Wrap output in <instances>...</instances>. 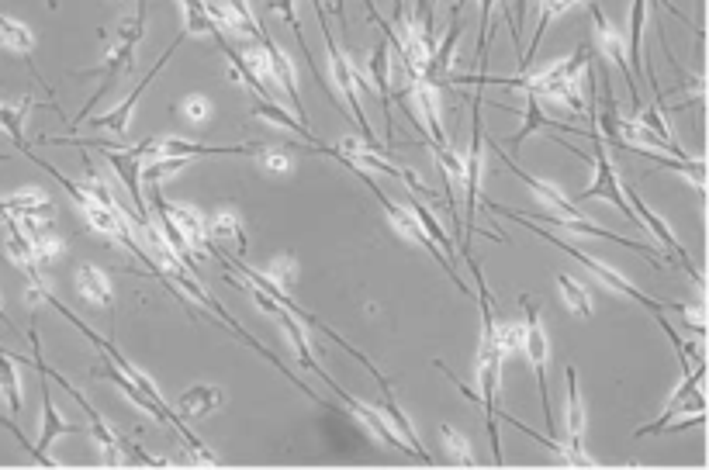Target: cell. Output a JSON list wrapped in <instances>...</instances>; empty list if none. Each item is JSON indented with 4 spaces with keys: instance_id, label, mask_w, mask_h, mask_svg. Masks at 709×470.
Instances as JSON below:
<instances>
[{
    "instance_id": "83f0119b",
    "label": "cell",
    "mask_w": 709,
    "mask_h": 470,
    "mask_svg": "<svg viewBox=\"0 0 709 470\" xmlns=\"http://www.w3.org/2000/svg\"><path fill=\"white\" fill-rule=\"evenodd\" d=\"M208 232H211V239H215V246H222V242H232V246L239 249V256L246 253V229H243V218L236 215L232 208H222L215 218L208 222Z\"/></svg>"
},
{
    "instance_id": "e575fe53",
    "label": "cell",
    "mask_w": 709,
    "mask_h": 470,
    "mask_svg": "<svg viewBox=\"0 0 709 470\" xmlns=\"http://www.w3.org/2000/svg\"><path fill=\"white\" fill-rule=\"evenodd\" d=\"M440 439H443V450L450 453V460H457V464H478L471 439H467L460 429L450 426V422H443V426H440Z\"/></svg>"
},
{
    "instance_id": "7dc6e473",
    "label": "cell",
    "mask_w": 709,
    "mask_h": 470,
    "mask_svg": "<svg viewBox=\"0 0 709 470\" xmlns=\"http://www.w3.org/2000/svg\"><path fill=\"white\" fill-rule=\"evenodd\" d=\"M118 4H122V0H118Z\"/></svg>"
},
{
    "instance_id": "9a60e30c",
    "label": "cell",
    "mask_w": 709,
    "mask_h": 470,
    "mask_svg": "<svg viewBox=\"0 0 709 470\" xmlns=\"http://www.w3.org/2000/svg\"><path fill=\"white\" fill-rule=\"evenodd\" d=\"M388 39H377L371 52V77H374V94L381 97L384 108V146H395V115H391V56H388Z\"/></svg>"
},
{
    "instance_id": "d6a6232c",
    "label": "cell",
    "mask_w": 709,
    "mask_h": 470,
    "mask_svg": "<svg viewBox=\"0 0 709 470\" xmlns=\"http://www.w3.org/2000/svg\"><path fill=\"white\" fill-rule=\"evenodd\" d=\"M187 166V159H180V156H153V159H142V170H139V177H142V184H163L167 177H173V173H180Z\"/></svg>"
},
{
    "instance_id": "e0dca14e",
    "label": "cell",
    "mask_w": 709,
    "mask_h": 470,
    "mask_svg": "<svg viewBox=\"0 0 709 470\" xmlns=\"http://www.w3.org/2000/svg\"><path fill=\"white\" fill-rule=\"evenodd\" d=\"M519 115H523V128H519L516 135H509V149L512 153H516V159H519V149H523V142L530 139L533 132H571V135H588V132H578L575 125H564V121H554V118H547L540 111V97H533V94H526V108L519 111Z\"/></svg>"
},
{
    "instance_id": "b9f144b4",
    "label": "cell",
    "mask_w": 709,
    "mask_h": 470,
    "mask_svg": "<svg viewBox=\"0 0 709 470\" xmlns=\"http://www.w3.org/2000/svg\"><path fill=\"white\" fill-rule=\"evenodd\" d=\"M526 7H530V0H516V21H509V25H512V42H516V49H519V45H523Z\"/></svg>"
},
{
    "instance_id": "ac0fdd59",
    "label": "cell",
    "mask_w": 709,
    "mask_h": 470,
    "mask_svg": "<svg viewBox=\"0 0 709 470\" xmlns=\"http://www.w3.org/2000/svg\"><path fill=\"white\" fill-rule=\"evenodd\" d=\"M412 101H416V111H419V121L422 128L433 132V142H450L447 139V128H443V115H440V87L433 80H416L412 83Z\"/></svg>"
},
{
    "instance_id": "603a6c76",
    "label": "cell",
    "mask_w": 709,
    "mask_h": 470,
    "mask_svg": "<svg viewBox=\"0 0 709 470\" xmlns=\"http://www.w3.org/2000/svg\"><path fill=\"white\" fill-rule=\"evenodd\" d=\"M274 318L281 322V329L288 332L291 350H294V356H298V367H301V370H312V374H319L322 381H329L326 370H322L319 363H315V353H312V346H308V336H305V329H301L298 318H294L291 312H284V308H281V312H277Z\"/></svg>"
},
{
    "instance_id": "8fae6325",
    "label": "cell",
    "mask_w": 709,
    "mask_h": 470,
    "mask_svg": "<svg viewBox=\"0 0 709 470\" xmlns=\"http://www.w3.org/2000/svg\"><path fill=\"white\" fill-rule=\"evenodd\" d=\"M146 149H149V139H142V142H135V146H128V149H104V159H108V166L111 170L122 177V184L128 187V194H132V204H135V215L142 218V222H149V204H146V194H142V177H139V170H142V156H146Z\"/></svg>"
},
{
    "instance_id": "44dd1931",
    "label": "cell",
    "mask_w": 709,
    "mask_h": 470,
    "mask_svg": "<svg viewBox=\"0 0 709 470\" xmlns=\"http://www.w3.org/2000/svg\"><path fill=\"white\" fill-rule=\"evenodd\" d=\"M77 294L94 308H115V291H111V280L104 270H97L94 263H84L77 270Z\"/></svg>"
},
{
    "instance_id": "836d02e7",
    "label": "cell",
    "mask_w": 709,
    "mask_h": 470,
    "mask_svg": "<svg viewBox=\"0 0 709 470\" xmlns=\"http://www.w3.org/2000/svg\"><path fill=\"white\" fill-rule=\"evenodd\" d=\"M256 166H260L263 173H274V177H288L294 173V159H291V146H263L260 153H256Z\"/></svg>"
},
{
    "instance_id": "74e56055",
    "label": "cell",
    "mask_w": 709,
    "mask_h": 470,
    "mask_svg": "<svg viewBox=\"0 0 709 470\" xmlns=\"http://www.w3.org/2000/svg\"><path fill=\"white\" fill-rule=\"evenodd\" d=\"M177 111L187 121H194V125H205V121H211V115H215V104H211L208 94H187L184 101H177Z\"/></svg>"
},
{
    "instance_id": "4dcf8cb0",
    "label": "cell",
    "mask_w": 709,
    "mask_h": 470,
    "mask_svg": "<svg viewBox=\"0 0 709 470\" xmlns=\"http://www.w3.org/2000/svg\"><path fill=\"white\" fill-rule=\"evenodd\" d=\"M554 280H557V287H561V298H564V305H568L571 312H578V315H585V318L595 315L592 294H588L585 284H578V280L571 277V274H554Z\"/></svg>"
},
{
    "instance_id": "484cf974",
    "label": "cell",
    "mask_w": 709,
    "mask_h": 470,
    "mask_svg": "<svg viewBox=\"0 0 709 470\" xmlns=\"http://www.w3.org/2000/svg\"><path fill=\"white\" fill-rule=\"evenodd\" d=\"M381 412H384V419H388V426L398 432V436L405 439V446H409V453H416L419 460H433L429 457L426 450H422V443H419V432H416V426H412L409 422V415L402 412V408H398V401H395V391H388L384 394V405H381Z\"/></svg>"
},
{
    "instance_id": "f1b7e54d",
    "label": "cell",
    "mask_w": 709,
    "mask_h": 470,
    "mask_svg": "<svg viewBox=\"0 0 709 470\" xmlns=\"http://www.w3.org/2000/svg\"><path fill=\"white\" fill-rule=\"evenodd\" d=\"M32 108H35V97H21L18 104H4V101H0V128L11 135V142L21 149V153L28 149V142H25V118H28V111H32Z\"/></svg>"
},
{
    "instance_id": "7a4b0ae2",
    "label": "cell",
    "mask_w": 709,
    "mask_h": 470,
    "mask_svg": "<svg viewBox=\"0 0 709 470\" xmlns=\"http://www.w3.org/2000/svg\"><path fill=\"white\" fill-rule=\"evenodd\" d=\"M464 260L471 267V277L478 284V308H481V343H478V405L481 412L488 415V439H492L495 460H502V439L499 426H495V412H499V381H502V363L505 356L495 343V315H492V294L485 287V274H481V263L471 256V249H464Z\"/></svg>"
},
{
    "instance_id": "ffe728a7",
    "label": "cell",
    "mask_w": 709,
    "mask_h": 470,
    "mask_svg": "<svg viewBox=\"0 0 709 470\" xmlns=\"http://www.w3.org/2000/svg\"><path fill=\"white\" fill-rule=\"evenodd\" d=\"M578 4H585V0H540V18H537V28H533V42L526 45V52L519 56V73L530 70L533 56H537V45L543 42V35H547V28L554 25L557 18H564L568 11H575Z\"/></svg>"
},
{
    "instance_id": "7402d4cb",
    "label": "cell",
    "mask_w": 709,
    "mask_h": 470,
    "mask_svg": "<svg viewBox=\"0 0 709 470\" xmlns=\"http://www.w3.org/2000/svg\"><path fill=\"white\" fill-rule=\"evenodd\" d=\"M0 45H4V49H11L14 56L25 59V63L32 66L35 80L42 83V73L35 70V63H32V52H35V35H32V28L21 25V21H14V18H7V14H0Z\"/></svg>"
},
{
    "instance_id": "5bb4252c",
    "label": "cell",
    "mask_w": 709,
    "mask_h": 470,
    "mask_svg": "<svg viewBox=\"0 0 709 470\" xmlns=\"http://www.w3.org/2000/svg\"><path fill=\"white\" fill-rule=\"evenodd\" d=\"M326 388L333 391L336 398L343 401V408H346V412H353V415H357V422H364L367 432H371V436L381 439L384 446H391V450H409V446H405V439L398 436V432L388 426V419H384V412H381V408H374V405H367V401H360V398H353V394H346V391L339 388V384L333 381V377H329V381H326Z\"/></svg>"
},
{
    "instance_id": "9c48e42d",
    "label": "cell",
    "mask_w": 709,
    "mask_h": 470,
    "mask_svg": "<svg viewBox=\"0 0 709 470\" xmlns=\"http://www.w3.org/2000/svg\"><path fill=\"white\" fill-rule=\"evenodd\" d=\"M564 381H568V391H564V432H568V450H571V464L588 467L592 457L585 453V401H582V388H578V370L575 363L564 367Z\"/></svg>"
},
{
    "instance_id": "2e32d148",
    "label": "cell",
    "mask_w": 709,
    "mask_h": 470,
    "mask_svg": "<svg viewBox=\"0 0 709 470\" xmlns=\"http://www.w3.org/2000/svg\"><path fill=\"white\" fill-rule=\"evenodd\" d=\"M42 432H39V443H35V450H39V464L45 467H56V460L49 457V446L56 443L59 436H77L80 426L70 419H63V412L56 408V401H52L49 388H42Z\"/></svg>"
},
{
    "instance_id": "d590c367",
    "label": "cell",
    "mask_w": 709,
    "mask_h": 470,
    "mask_svg": "<svg viewBox=\"0 0 709 470\" xmlns=\"http://www.w3.org/2000/svg\"><path fill=\"white\" fill-rule=\"evenodd\" d=\"M32 253H35V263H39V270L45 274V270H49L52 263H56L59 256H63V239L56 235V229L35 235V239H32Z\"/></svg>"
},
{
    "instance_id": "d6986e66",
    "label": "cell",
    "mask_w": 709,
    "mask_h": 470,
    "mask_svg": "<svg viewBox=\"0 0 709 470\" xmlns=\"http://www.w3.org/2000/svg\"><path fill=\"white\" fill-rule=\"evenodd\" d=\"M167 215L173 218V225H177L180 232H184V239L191 242V253L194 260H205L208 249H205V235H208V218L201 215L194 204H170L167 201Z\"/></svg>"
},
{
    "instance_id": "f6af8a7d",
    "label": "cell",
    "mask_w": 709,
    "mask_h": 470,
    "mask_svg": "<svg viewBox=\"0 0 709 470\" xmlns=\"http://www.w3.org/2000/svg\"><path fill=\"white\" fill-rule=\"evenodd\" d=\"M45 4H49V7H52V11H56V7H59V0H45Z\"/></svg>"
},
{
    "instance_id": "ab89813d",
    "label": "cell",
    "mask_w": 709,
    "mask_h": 470,
    "mask_svg": "<svg viewBox=\"0 0 709 470\" xmlns=\"http://www.w3.org/2000/svg\"><path fill=\"white\" fill-rule=\"evenodd\" d=\"M267 277L274 280L281 291H288V287L294 284V277H298V263H294L291 256H277V260L267 263Z\"/></svg>"
},
{
    "instance_id": "6da1fadb",
    "label": "cell",
    "mask_w": 709,
    "mask_h": 470,
    "mask_svg": "<svg viewBox=\"0 0 709 470\" xmlns=\"http://www.w3.org/2000/svg\"><path fill=\"white\" fill-rule=\"evenodd\" d=\"M481 208L485 211H492V215H499V218H512V222H523L526 229L530 232H537V235H543V239L550 242V246H557L561 249V253H568L571 260H578L582 263V267L588 270V274L592 277H599V284H606L609 291H616V294H623V298H630V301H637V305H644L647 312H651L654 318H658V325H661V332H665V336L671 339V346H675V353L682 356V370H685V356H689V343H685L682 336H678L675 332V325L668 322L665 318V312H685V305H671V301H658V298H647L644 291H640V287H633L630 280H626L620 270H613L609 267V263H602V260H595V256H588L585 249H578V246H571V242H564V239H557L554 232H543L537 222H533V218H523L519 215V211H512V208H505V204H499V201H478Z\"/></svg>"
},
{
    "instance_id": "52a82bcc",
    "label": "cell",
    "mask_w": 709,
    "mask_h": 470,
    "mask_svg": "<svg viewBox=\"0 0 709 470\" xmlns=\"http://www.w3.org/2000/svg\"><path fill=\"white\" fill-rule=\"evenodd\" d=\"M585 4H588V18H592V25H595V42H599V59H602V63H609V66H616V70H620L623 77H626V87H630V104H633V111L644 108V101H640V83L633 80L630 63H626V35L613 25V21L606 18V11H602V7H599V0H585Z\"/></svg>"
},
{
    "instance_id": "30bf717a",
    "label": "cell",
    "mask_w": 709,
    "mask_h": 470,
    "mask_svg": "<svg viewBox=\"0 0 709 470\" xmlns=\"http://www.w3.org/2000/svg\"><path fill=\"white\" fill-rule=\"evenodd\" d=\"M703 377H706V360H703V356H699L696 367L685 370L682 388H678V391H675V398H671L668 405H665V412H661L658 419L651 422V426L637 429V439H644V436H658L661 426L675 419L678 412H685V408H689V412H706V394H703V388H699V384H703Z\"/></svg>"
},
{
    "instance_id": "bcb514c9",
    "label": "cell",
    "mask_w": 709,
    "mask_h": 470,
    "mask_svg": "<svg viewBox=\"0 0 709 470\" xmlns=\"http://www.w3.org/2000/svg\"><path fill=\"white\" fill-rule=\"evenodd\" d=\"M0 159H7V156H4V153H0Z\"/></svg>"
},
{
    "instance_id": "ba28073f",
    "label": "cell",
    "mask_w": 709,
    "mask_h": 470,
    "mask_svg": "<svg viewBox=\"0 0 709 470\" xmlns=\"http://www.w3.org/2000/svg\"><path fill=\"white\" fill-rule=\"evenodd\" d=\"M623 194H626V201H630V208H633V215H637V222L644 225V229L651 232L654 239L661 242V249H668L671 256H678V260H682V267L689 270L692 284H696L699 291H706V284H703V274H699V267L689 260V253H685V246L675 239V232L668 229V222H665V218H661L658 211H654L651 204L644 201V197H640L637 191H633V187H623Z\"/></svg>"
},
{
    "instance_id": "f546056e",
    "label": "cell",
    "mask_w": 709,
    "mask_h": 470,
    "mask_svg": "<svg viewBox=\"0 0 709 470\" xmlns=\"http://www.w3.org/2000/svg\"><path fill=\"white\" fill-rule=\"evenodd\" d=\"M0 394H4L7 408H11L14 415H21V408H25V398H21L18 363H14V356L7 353V350H0Z\"/></svg>"
},
{
    "instance_id": "7c38bea8",
    "label": "cell",
    "mask_w": 709,
    "mask_h": 470,
    "mask_svg": "<svg viewBox=\"0 0 709 470\" xmlns=\"http://www.w3.org/2000/svg\"><path fill=\"white\" fill-rule=\"evenodd\" d=\"M644 28H647V0H633L630 4V45H626V63H630V73L637 83H647L654 97H661L658 77H654V66L647 63L644 56Z\"/></svg>"
},
{
    "instance_id": "277c9868",
    "label": "cell",
    "mask_w": 709,
    "mask_h": 470,
    "mask_svg": "<svg viewBox=\"0 0 709 470\" xmlns=\"http://www.w3.org/2000/svg\"><path fill=\"white\" fill-rule=\"evenodd\" d=\"M28 339H32V360H28V363H32V367L39 370L42 377H52V381H56L59 388H66V394H70V398L77 401L80 408H84V415L90 419V432H94V443L104 450V460H108V464H122V460L128 457V453H125V439H118L115 432L108 429V422L101 419V412H97V408L90 405L84 394L73 388V384L66 381V377L59 374V370H52L49 363L42 360V346H39V336H35V325H32V332H28Z\"/></svg>"
},
{
    "instance_id": "4fadbf2b",
    "label": "cell",
    "mask_w": 709,
    "mask_h": 470,
    "mask_svg": "<svg viewBox=\"0 0 709 470\" xmlns=\"http://www.w3.org/2000/svg\"><path fill=\"white\" fill-rule=\"evenodd\" d=\"M180 42H184V35H180V39H173V42H170V49L160 56V63H156L153 70H149V77H146V80H142V83H135V90L125 97L122 104H115V108H111L108 115H97V118H90V125H94L97 132H101V128H108V132H118V135H125V132H128V121H132V111H135V104H139V97L146 94V87H149V83H153V80L163 73V66L170 63V56H173V52H177V45H180Z\"/></svg>"
},
{
    "instance_id": "7bdbcfd3",
    "label": "cell",
    "mask_w": 709,
    "mask_h": 470,
    "mask_svg": "<svg viewBox=\"0 0 709 470\" xmlns=\"http://www.w3.org/2000/svg\"><path fill=\"white\" fill-rule=\"evenodd\" d=\"M0 322H4V325H7V329H11V332H14V336H18V329H14L11 315H7V312H4V305H0Z\"/></svg>"
},
{
    "instance_id": "8992f818",
    "label": "cell",
    "mask_w": 709,
    "mask_h": 470,
    "mask_svg": "<svg viewBox=\"0 0 709 470\" xmlns=\"http://www.w3.org/2000/svg\"><path fill=\"white\" fill-rule=\"evenodd\" d=\"M585 139H592V149H595V153L588 156V163H592V170H595V180L585 187L582 194H571V201L582 204V201H592V197H602V201H609L616 211H623L630 222H637L630 201L623 197V184H620V177H616V166H613V159H609V149H606V142H602V135L595 132V128H588Z\"/></svg>"
},
{
    "instance_id": "d4e9b609",
    "label": "cell",
    "mask_w": 709,
    "mask_h": 470,
    "mask_svg": "<svg viewBox=\"0 0 709 470\" xmlns=\"http://www.w3.org/2000/svg\"><path fill=\"white\" fill-rule=\"evenodd\" d=\"M405 204H409V208H412V215H416L419 218V225H422V232H426L429 235V239H433L436 242V246H440V253L443 256H447V260L450 263H454L457 260V249H454V239H450V235L447 232H443V225L440 222H436V215H433V211H429L426 208V201H422V197L419 194H405Z\"/></svg>"
},
{
    "instance_id": "8d00e7d4",
    "label": "cell",
    "mask_w": 709,
    "mask_h": 470,
    "mask_svg": "<svg viewBox=\"0 0 709 470\" xmlns=\"http://www.w3.org/2000/svg\"><path fill=\"white\" fill-rule=\"evenodd\" d=\"M495 343H499L502 356H516L523 350V322H516V318L495 322Z\"/></svg>"
},
{
    "instance_id": "cb8c5ba5",
    "label": "cell",
    "mask_w": 709,
    "mask_h": 470,
    "mask_svg": "<svg viewBox=\"0 0 709 470\" xmlns=\"http://www.w3.org/2000/svg\"><path fill=\"white\" fill-rule=\"evenodd\" d=\"M253 118H260V121H274L277 128H284V132H294L298 139H305V146H312V142H319L315 139V132L308 125H301L298 118L288 115V111L281 108L277 101H267V97H256V104H253V111H250Z\"/></svg>"
},
{
    "instance_id": "3957f363",
    "label": "cell",
    "mask_w": 709,
    "mask_h": 470,
    "mask_svg": "<svg viewBox=\"0 0 709 470\" xmlns=\"http://www.w3.org/2000/svg\"><path fill=\"white\" fill-rule=\"evenodd\" d=\"M146 14H149V11L135 7L132 18H128L125 25L118 28V45L108 52V56L101 59V66H90V70H77V73H73V77H80V80L101 77V87H97V94L90 97V101L84 104V111H80V115L70 121L73 128H77L84 118H90V111H94L97 104H101V97L111 94V87H115V80L122 77V73H132V70H135V49H139L142 35H146Z\"/></svg>"
},
{
    "instance_id": "f35d334b",
    "label": "cell",
    "mask_w": 709,
    "mask_h": 470,
    "mask_svg": "<svg viewBox=\"0 0 709 470\" xmlns=\"http://www.w3.org/2000/svg\"><path fill=\"white\" fill-rule=\"evenodd\" d=\"M263 7L281 14L284 25L294 28V35H298V42H301V52L308 56V42H305V35H301V21H298V0H263Z\"/></svg>"
},
{
    "instance_id": "60d3db41",
    "label": "cell",
    "mask_w": 709,
    "mask_h": 470,
    "mask_svg": "<svg viewBox=\"0 0 709 470\" xmlns=\"http://www.w3.org/2000/svg\"><path fill=\"white\" fill-rule=\"evenodd\" d=\"M492 7H495V0H481V14H478V63H485V45L492 42Z\"/></svg>"
},
{
    "instance_id": "ee69618b",
    "label": "cell",
    "mask_w": 709,
    "mask_h": 470,
    "mask_svg": "<svg viewBox=\"0 0 709 470\" xmlns=\"http://www.w3.org/2000/svg\"><path fill=\"white\" fill-rule=\"evenodd\" d=\"M333 7H336V14L343 18V0H333Z\"/></svg>"
},
{
    "instance_id": "4316f807",
    "label": "cell",
    "mask_w": 709,
    "mask_h": 470,
    "mask_svg": "<svg viewBox=\"0 0 709 470\" xmlns=\"http://www.w3.org/2000/svg\"><path fill=\"white\" fill-rule=\"evenodd\" d=\"M218 405H222V391L211 388V384H194V388H187L177 401L184 419H208Z\"/></svg>"
},
{
    "instance_id": "5b68a950",
    "label": "cell",
    "mask_w": 709,
    "mask_h": 470,
    "mask_svg": "<svg viewBox=\"0 0 709 470\" xmlns=\"http://www.w3.org/2000/svg\"><path fill=\"white\" fill-rule=\"evenodd\" d=\"M523 350L526 363H530L533 377H537L540 401H543V422H547L550 436H554V412H550V394H547V360H550V343H547V329H543L540 308L530 294H523Z\"/></svg>"
},
{
    "instance_id": "1f68e13d",
    "label": "cell",
    "mask_w": 709,
    "mask_h": 470,
    "mask_svg": "<svg viewBox=\"0 0 709 470\" xmlns=\"http://www.w3.org/2000/svg\"><path fill=\"white\" fill-rule=\"evenodd\" d=\"M184 7V39L187 35H215L218 25L211 21V14L205 11V0H180Z\"/></svg>"
}]
</instances>
